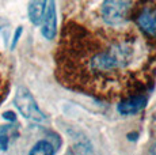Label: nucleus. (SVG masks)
Returning <instances> with one entry per match:
<instances>
[{"instance_id": "f257e3e1", "label": "nucleus", "mask_w": 156, "mask_h": 155, "mask_svg": "<svg viewBox=\"0 0 156 155\" xmlns=\"http://www.w3.org/2000/svg\"><path fill=\"white\" fill-rule=\"evenodd\" d=\"M14 103L25 118H29L31 121H37V123H41V121H44L46 118L45 114L38 108L31 93L26 87H18L16 93H15Z\"/></svg>"}, {"instance_id": "f03ea898", "label": "nucleus", "mask_w": 156, "mask_h": 155, "mask_svg": "<svg viewBox=\"0 0 156 155\" xmlns=\"http://www.w3.org/2000/svg\"><path fill=\"white\" fill-rule=\"evenodd\" d=\"M130 10V0H105L102 4V16L112 26L119 25L126 19Z\"/></svg>"}, {"instance_id": "7ed1b4c3", "label": "nucleus", "mask_w": 156, "mask_h": 155, "mask_svg": "<svg viewBox=\"0 0 156 155\" xmlns=\"http://www.w3.org/2000/svg\"><path fill=\"white\" fill-rule=\"evenodd\" d=\"M41 23H42V29H41L42 35L46 40H53L57 33V15H56L55 0H50L48 8L45 10V14H44Z\"/></svg>"}, {"instance_id": "20e7f679", "label": "nucleus", "mask_w": 156, "mask_h": 155, "mask_svg": "<svg viewBox=\"0 0 156 155\" xmlns=\"http://www.w3.org/2000/svg\"><path fill=\"white\" fill-rule=\"evenodd\" d=\"M145 105H147V98L144 95H137V97H130L128 99L119 102L118 106H117V110H118L119 114L129 116L140 112Z\"/></svg>"}, {"instance_id": "39448f33", "label": "nucleus", "mask_w": 156, "mask_h": 155, "mask_svg": "<svg viewBox=\"0 0 156 155\" xmlns=\"http://www.w3.org/2000/svg\"><path fill=\"white\" fill-rule=\"evenodd\" d=\"M140 29L148 35H156V10L152 8H145L140 16L137 18Z\"/></svg>"}, {"instance_id": "423d86ee", "label": "nucleus", "mask_w": 156, "mask_h": 155, "mask_svg": "<svg viewBox=\"0 0 156 155\" xmlns=\"http://www.w3.org/2000/svg\"><path fill=\"white\" fill-rule=\"evenodd\" d=\"M46 2L48 0H30L27 13H29V19L33 25H40L41 20L44 18L45 10H46Z\"/></svg>"}, {"instance_id": "0eeeda50", "label": "nucleus", "mask_w": 156, "mask_h": 155, "mask_svg": "<svg viewBox=\"0 0 156 155\" xmlns=\"http://www.w3.org/2000/svg\"><path fill=\"white\" fill-rule=\"evenodd\" d=\"M56 151L55 146L52 143L46 142V140H41L38 142L34 147L30 150V155H38V154H44V155H53Z\"/></svg>"}, {"instance_id": "6e6552de", "label": "nucleus", "mask_w": 156, "mask_h": 155, "mask_svg": "<svg viewBox=\"0 0 156 155\" xmlns=\"http://www.w3.org/2000/svg\"><path fill=\"white\" fill-rule=\"evenodd\" d=\"M12 131L11 125H5L0 129V151H5L10 144V132Z\"/></svg>"}, {"instance_id": "1a4fd4ad", "label": "nucleus", "mask_w": 156, "mask_h": 155, "mask_svg": "<svg viewBox=\"0 0 156 155\" xmlns=\"http://www.w3.org/2000/svg\"><path fill=\"white\" fill-rule=\"evenodd\" d=\"M20 34H22V27H18L16 29V31H15V35H14V40H12V45H11V49H14L15 45H16V42H18V40H19V37H20Z\"/></svg>"}, {"instance_id": "9d476101", "label": "nucleus", "mask_w": 156, "mask_h": 155, "mask_svg": "<svg viewBox=\"0 0 156 155\" xmlns=\"http://www.w3.org/2000/svg\"><path fill=\"white\" fill-rule=\"evenodd\" d=\"M3 118H5V120H8V121H15V120H16V116H15L14 112L8 110V112L3 113Z\"/></svg>"}]
</instances>
